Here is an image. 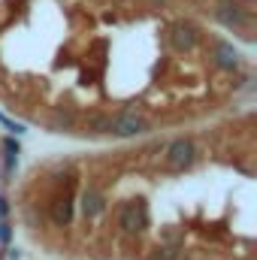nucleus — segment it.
Here are the masks:
<instances>
[{"label": "nucleus", "mask_w": 257, "mask_h": 260, "mask_svg": "<svg viewBox=\"0 0 257 260\" xmlns=\"http://www.w3.org/2000/svg\"><path fill=\"white\" fill-rule=\"evenodd\" d=\"M194 157H197V151H194V142H188V139H176V142L167 148V167H170V170H185V167H191Z\"/></svg>", "instance_id": "f257e3e1"}, {"label": "nucleus", "mask_w": 257, "mask_h": 260, "mask_svg": "<svg viewBox=\"0 0 257 260\" xmlns=\"http://www.w3.org/2000/svg\"><path fill=\"white\" fill-rule=\"evenodd\" d=\"M145 227V209L142 203H127L121 209V230L124 233H139Z\"/></svg>", "instance_id": "f03ea898"}, {"label": "nucleus", "mask_w": 257, "mask_h": 260, "mask_svg": "<svg viewBox=\"0 0 257 260\" xmlns=\"http://www.w3.org/2000/svg\"><path fill=\"white\" fill-rule=\"evenodd\" d=\"M145 121L142 118H136V115H118L112 124H109V130L115 133V136H136V133H145Z\"/></svg>", "instance_id": "7ed1b4c3"}, {"label": "nucleus", "mask_w": 257, "mask_h": 260, "mask_svg": "<svg viewBox=\"0 0 257 260\" xmlns=\"http://www.w3.org/2000/svg\"><path fill=\"white\" fill-rule=\"evenodd\" d=\"M173 43H176V49H194L197 37H194L191 24H176V30H173Z\"/></svg>", "instance_id": "20e7f679"}, {"label": "nucleus", "mask_w": 257, "mask_h": 260, "mask_svg": "<svg viewBox=\"0 0 257 260\" xmlns=\"http://www.w3.org/2000/svg\"><path fill=\"white\" fill-rule=\"evenodd\" d=\"M82 212H85L88 218L100 215V212H103V197L94 194V191H85V194H82Z\"/></svg>", "instance_id": "39448f33"}, {"label": "nucleus", "mask_w": 257, "mask_h": 260, "mask_svg": "<svg viewBox=\"0 0 257 260\" xmlns=\"http://www.w3.org/2000/svg\"><path fill=\"white\" fill-rule=\"evenodd\" d=\"M215 61L221 67H227V70H236V67H239V55H236L230 46H218V49H215Z\"/></svg>", "instance_id": "423d86ee"}, {"label": "nucleus", "mask_w": 257, "mask_h": 260, "mask_svg": "<svg viewBox=\"0 0 257 260\" xmlns=\"http://www.w3.org/2000/svg\"><path fill=\"white\" fill-rule=\"evenodd\" d=\"M52 218H55L58 224H67V221L73 218V203H70V200H58L55 209H52Z\"/></svg>", "instance_id": "0eeeda50"}]
</instances>
